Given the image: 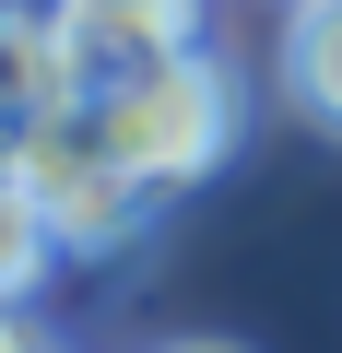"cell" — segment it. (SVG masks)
Wrapping results in <instances>:
<instances>
[{
    "label": "cell",
    "instance_id": "obj_1",
    "mask_svg": "<svg viewBox=\"0 0 342 353\" xmlns=\"http://www.w3.org/2000/svg\"><path fill=\"white\" fill-rule=\"evenodd\" d=\"M95 130H106V153L142 176V189L178 201L189 176H213V165L236 153L248 94H236V71H225L213 48H189V59H165V71H142V83L95 94Z\"/></svg>",
    "mask_w": 342,
    "mask_h": 353
},
{
    "label": "cell",
    "instance_id": "obj_2",
    "mask_svg": "<svg viewBox=\"0 0 342 353\" xmlns=\"http://www.w3.org/2000/svg\"><path fill=\"white\" fill-rule=\"evenodd\" d=\"M12 189L48 212V236H59V248H130V236L153 224V201H165V189H142V176L106 153L95 106L12 118Z\"/></svg>",
    "mask_w": 342,
    "mask_h": 353
},
{
    "label": "cell",
    "instance_id": "obj_3",
    "mask_svg": "<svg viewBox=\"0 0 342 353\" xmlns=\"http://www.w3.org/2000/svg\"><path fill=\"white\" fill-rule=\"evenodd\" d=\"M59 36H71L83 94H118V83L201 48V0H59Z\"/></svg>",
    "mask_w": 342,
    "mask_h": 353
},
{
    "label": "cell",
    "instance_id": "obj_4",
    "mask_svg": "<svg viewBox=\"0 0 342 353\" xmlns=\"http://www.w3.org/2000/svg\"><path fill=\"white\" fill-rule=\"evenodd\" d=\"M0 59H12V118L95 106L83 71H71V36H59V0H12V12H0Z\"/></svg>",
    "mask_w": 342,
    "mask_h": 353
},
{
    "label": "cell",
    "instance_id": "obj_5",
    "mask_svg": "<svg viewBox=\"0 0 342 353\" xmlns=\"http://www.w3.org/2000/svg\"><path fill=\"white\" fill-rule=\"evenodd\" d=\"M283 94L342 130V0H295V24H283Z\"/></svg>",
    "mask_w": 342,
    "mask_h": 353
},
{
    "label": "cell",
    "instance_id": "obj_6",
    "mask_svg": "<svg viewBox=\"0 0 342 353\" xmlns=\"http://www.w3.org/2000/svg\"><path fill=\"white\" fill-rule=\"evenodd\" d=\"M48 248H59V236H48V212H36L24 189H0V283H12V294H24Z\"/></svg>",
    "mask_w": 342,
    "mask_h": 353
},
{
    "label": "cell",
    "instance_id": "obj_7",
    "mask_svg": "<svg viewBox=\"0 0 342 353\" xmlns=\"http://www.w3.org/2000/svg\"><path fill=\"white\" fill-rule=\"evenodd\" d=\"M189 353H225V341H189Z\"/></svg>",
    "mask_w": 342,
    "mask_h": 353
},
{
    "label": "cell",
    "instance_id": "obj_8",
    "mask_svg": "<svg viewBox=\"0 0 342 353\" xmlns=\"http://www.w3.org/2000/svg\"><path fill=\"white\" fill-rule=\"evenodd\" d=\"M12 353H36V341H12Z\"/></svg>",
    "mask_w": 342,
    "mask_h": 353
}]
</instances>
